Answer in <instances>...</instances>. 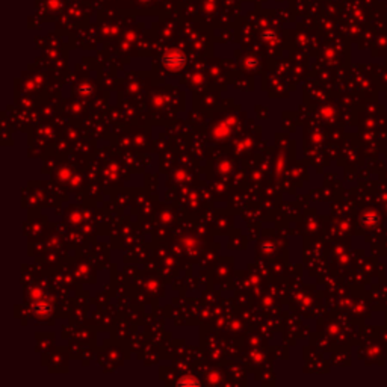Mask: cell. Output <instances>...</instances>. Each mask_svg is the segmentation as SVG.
I'll return each mask as SVG.
<instances>
[{
	"label": "cell",
	"instance_id": "6da1fadb",
	"mask_svg": "<svg viewBox=\"0 0 387 387\" xmlns=\"http://www.w3.org/2000/svg\"><path fill=\"white\" fill-rule=\"evenodd\" d=\"M184 62H186V58L179 50H169L162 56V64L168 70H180L183 68Z\"/></svg>",
	"mask_w": 387,
	"mask_h": 387
}]
</instances>
